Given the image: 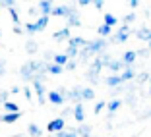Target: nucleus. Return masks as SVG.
Instances as JSON below:
<instances>
[{
	"label": "nucleus",
	"mask_w": 151,
	"mask_h": 137,
	"mask_svg": "<svg viewBox=\"0 0 151 137\" xmlns=\"http://www.w3.org/2000/svg\"><path fill=\"white\" fill-rule=\"evenodd\" d=\"M103 70V64L99 58H93V62H91V66L87 68V73H85V77L89 79V83H99V73H101Z\"/></svg>",
	"instance_id": "1"
},
{
	"label": "nucleus",
	"mask_w": 151,
	"mask_h": 137,
	"mask_svg": "<svg viewBox=\"0 0 151 137\" xmlns=\"http://www.w3.org/2000/svg\"><path fill=\"white\" fill-rule=\"evenodd\" d=\"M130 33H132V29H130L128 25H120V29L114 33V35H111V41L109 43H114V44H120V43H126L130 37Z\"/></svg>",
	"instance_id": "2"
},
{
	"label": "nucleus",
	"mask_w": 151,
	"mask_h": 137,
	"mask_svg": "<svg viewBox=\"0 0 151 137\" xmlns=\"http://www.w3.org/2000/svg\"><path fill=\"white\" fill-rule=\"evenodd\" d=\"M62 129H66V120L60 118V116L50 120L49 124H47V131L49 133H58V131H62Z\"/></svg>",
	"instance_id": "3"
},
{
	"label": "nucleus",
	"mask_w": 151,
	"mask_h": 137,
	"mask_svg": "<svg viewBox=\"0 0 151 137\" xmlns=\"http://www.w3.org/2000/svg\"><path fill=\"white\" fill-rule=\"evenodd\" d=\"M74 6H64V4H60V6H52V12H50V16H54V18H68L72 12H74Z\"/></svg>",
	"instance_id": "4"
},
{
	"label": "nucleus",
	"mask_w": 151,
	"mask_h": 137,
	"mask_svg": "<svg viewBox=\"0 0 151 137\" xmlns=\"http://www.w3.org/2000/svg\"><path fill=\"white\" fill-rule=\"evenodd\" d=\"M72 114H74V120L78 124H83L85 120V108H83V102H78V104L72 106Z\"/></svg>",
	"instance_id": "5"
},
{
	"label": "nucleus",
	"mask_w": 151,
	"mask_h": 137,
	"mask_svg": "<svg viewBox=\"0 0 151 137\" xmlns=\"http://www.w3.org/2000/svg\"><path fill=\"white\" fill-rule=\"evenodd\" d=\"M107 70H109V71H112V75H120L122 71L126 70V66H124V62H122L120 58H112V62L109 64Z\"/></svg>",
	"instance_id": "6"
},
{
	"label": "nucleus",
	"mask_w": 151,
	"mask_h": 137,
	"mask_svg": "<svg viewBox=\"0 0 151 137\" xmlns=\"http://www.w3.org/2000/svg\"><path fill=\"white\" fill-rule=\"evenodd\" d=\"M33 91H35L37 98H39V104H45V101H47V89H45V85L41 81H33Z\"/></svg>",
	"instance_id": "7"
},
{
	"label": "nucleus",
	"mask_w": 151,
	"mask_h": 137,
	"mask_svg": "<svg viewBox=\"0 0 151 137\" xmlns=\"http://www.w3.org/2000/svg\"><path fill=\"white\" fill-rule=\"evenodd\" d=\"M37 10H39V16H49V18H50L52 2H50V0H41L39 4H37Z\"/></svg>",
	"instance_id": "8"
},
{
	"label": "nucleus",
	"mask_w": 151,
	"mask_h": 137,
	"mask_svg": "<svg viewBox=\"0 0 151 137\" xmlns=\"http://www.w3.org/2000/svg\"><path fill=\"white\" fill-rule=\"evenodd\" d=\"M47 98H49V102H52L54 106H62L64 102H66V98L58 93V91H49V93H47Z\"/></svg>",
	"instance_id": "9"
},
{
	"label": "nucleus",
	"mask_w": 151,
	"mask_h": 137,
	"mask_svg": "<svg viewBox=\"0 0 151 137\" xmlns=\"http://www.w3.org/2000/svg\"><path fill=\"white\" fill-rule=\"evenodd\" d=\"M136 58H138V54H136V50H126L124 54H122V62H124L126 68H132L134 64H136Z\"/></svg>",
	"instance_id": "10"
},
{
	"label": "nucleus",
	"mask_w": 151,
	"mask_h": 137,
	"mask_svg": "<svg viewBox=\"0 0 151 137\" xmlns=\"http://www.w3.org/2000/svg\"><path fill=\"white\" fill-rule=\"evenodd\" d=\"M66 101H72V102H81V87L80 85H76L74 89H70L68 91V97H66Z\"/></svg>",
	"instance_id": "11"
},
{
	"label": "nucleus",
	"mask_w": 151,
	"mask_h": 137,
	"mask_svg": "<svg viewBox=\"0 0 151 137\" xmlns=\"http://www.w3.org/2000/svg\"><path fill=\"white\" fill-rule=\"evenodd\" d=\"M136 37H138L139 41H147V43H149V41H151V29H149V25H142L138 31H136Z\"/></svg>",
	"instance_id": "12"
},
{
	"label": "nucleus",
	"mask_w": 151,
	"mask_h": 137,
	"mask_svg": "<svg viewBox=\"0 0 151 137\" xmlns=\"http://www.w3.org/2000/svg\"><path fill=\"white\" fill-rule=\"evenodd\" d=\"M52 39H54V41H58V43H60V41H68V39H70V27H66V25H64L62 29L54 31Z\"/></svg>",
	"instance_id": "13"
},
{
	"label": "nucleus",
	"mask_w": 151,
	"mask_h": 137,
	"mask_svg": "<svg viewBox=\"0 0 151 137\" xmlns=\"http://www.w3.org/2000/svg\"><path fill=\"white\" fill-rule=\"evenodd\" d=\"M87 44V41L83 39V37H70L68 39V46H74V49H78V50H81Z\"/></svg>",
	"instance_id": "14"
},
{
	"label": "nucleus",
	"mask_w": 151,
	"mask_h": 137,
	"mask_svg": "<svg viewBox=\"0 0 151 137\" xmlns=\"http://www.w3.org/2000/svg\"><path fill=\"white\" fill-rule=\"evenodd\" d=\"M76 133L80 137H91V133H93V128L89 124H80L78 128H76Z\"/></svg>",
	"instance_id": "15"
},
{
	"label": "nucleus",
	"mask_w": 151,
	"mask_h": 137,
	"mask_svg": "<svg viewBox=\"0 0 151 137\" xmlns=\"http://www.w3.org/2000/svg\"><path fill=\"white\" fill-rule=\"evenodd\" d=\"M66 27H81V21H80V12L74 10V12L68 16V25Z\"/></svg>",
	"instance_id": "16"
},
{
	"label": "nucleus",
	"mask_w": 151,
	"mask_h": 137,
	"mask_svg": "<svg viewBox=\"0 0 151 137\" xmlns=\"http://www.w3.org/2000/svg\"><path fill=\"white\" fill-rule=\"evenodd\" d=\"M122 98H112V101H109L107 102V110H109V114H114V112H118L120 110V106H122Z\"/></svg>",
	"instance_id": "17"
},
{
	"label": "nucleus",
	"mask_w": 151,
	"mask_h": 137,
	"mask_svg": "<svg viewBox=\"0 0 151 137\" xmlns=\"http://www.w3.org/2000/svg\"><path fill=\"white\" fill-rule=\"evenodd\" d=\"M49 16H41L39 19H37V21H33V25H35V31L39 33V31H45V29H47V25H49Z\"/></svg>",
	"instance_id": "18"
},
{
	"label": "nucleus",
	"mask_w": 151,
	"mask_h": 137,
	"mask_svg": "<svg viewBox=\"0 0 151 137\" xmlns=\"http://www.w3.org/2000/svg\"><path fill=\"white\" fill-rule=\"evenodd\" d=\"M19 118H22V112H14V114L0 116V122H2V124H14V122H18Z\"/></svg>",
	"instance_id": "19"
},
{
	"label": "nucleus",
	"mask_w": 151,
	"mask_h": 137,
	"mask_svg": "<svg viewBox=\"0 0 151 137\" xmlns=\"http://www.w3.org/2000/svg\"><path fill=\"white\" fill-rule=\"evenodd\" d=\"M93 98H95V89L93 87H81V102L93 101Z\"/></svg>",
	"instance_id": "20"
},
{
	"label": "nucleus",
	"mask_w": 151,
	"mask_h": 137,
	"mask_svg": "<svg viewBox=\"0 0 151 137\" xmlns=\"http://www.w3.org/2000/svg\"><path fill=\"white\" fill-rule=\"evenodd\" d=\"M105 85H109V87H118V85H122V79H120V75H107L105 77Z\"/></svg>",
	"instance_id": "21"
},
{
	"label": "nucleus",
	"mask_w": 151,
	"mask_h": 137,
	"mask_svg": "<svg viewBox=\"0 0 151 137\" xmlns=\"http://www.w3.org/2000/svg\"><path fill=\"white\" fill-rule=\"evenodd\" d=\"M134 77H136V70H134V68H126V70L120 73V79H122V83H126V81L134 79Z\"/></svg>",
	"instance_id": "22"
},
{
	"label": "nucleus",
	"mask_w": 151,
	"mask_h": 137,
	"mask_svg": "<svg viewBox=\"0 0 151 137\" xmlns=\"http://www.w3.org/2000/svg\"><path fill=\"white\" fill-rule=\"evenodd\" d=\"M27 133H29V137H41L43 135V129H41L37 124H29L27 126Z\"/></svg>",
	"instance_id": "23"
},
{
	"label": "nucleus",
	"mask_w": 151,
	"mask_h": 137,
	"mask_svg": "<svg viewBox=\"0 0 151 137\" xmlns=\"http://www.w3.org/2000/svg\"><path fill=\"white\" fill-rule=\"evenodd\" d=\"M97 33H99V37L101 39H107V37H111V33H112V27H109V25H99V29H97Z\"/></svg>",
	"instance_id": "24"
},
{
	"label": "nucleus",
	"mask_w": 151,
	"mask_h": 137,
	"mask_svg": "<svg viewBox=\"0 0 151 137\" xmlns=\"http://www.w3.org/2000/svg\"><path fill=\"white\" fill-rule=\"evenodd\" d=\"M66 62H68V58H66V54H64V52H62V54L56 52V54L52 56V64H56V66H62V68H64V66H66Z\"/></svg>",
	"instance_id": "25"
},
{
	"label": "nucleus",
	"mask_w": 151,
	"mask_h": 137,
	"mask_svg": "<svg viewBox=\"0 0 151 137\" xmlns=\"http://www.w3.org/2000/svg\"><path fill=\"white\" fill-rule=\"evenodd\" d=\"M103 23H105V25H109V27H112V25H118V18H116V16H114V14H105V21H103Z\"/></svg>",
	"instance_id": "26"
},
{
	"label": "nucleus",
	"mask_w": 151,
	"mask_h": 137,
	"mask_svg": "<svg viewBox=\"0 0 151 137\" xmlns=\"http://www.w3.org/2000/svg\"><path fill=\"white\" fill-rule=\"evenodd\" d=\"M47 71L52 73V75H60L64 71V68L62 66H56V64H47Z\"/></svg>",
	"instance_id": "27"
},
{
	"label": "nucleus",
	"mask_w": 151,
	"mask_h": 137,
	"mask_svg": "<svg viewBox=\"0 0 151 137\" xmlns=\"http://www.w3.org/2000/svg\"><path fill=\"white\" fill-rule=\"evenodd\" d=\"M25 50L33 56V54H37V50H39V44H37L35 41H27L25 43Z\"/></svg>",
	"instance_id": "28"
},
{
	"label": "nucleus",
	"mask_w": 151,
	"mask_h": 137,
	"mask_svg": "<svg viewBox=\"0 0 151 137\" xmlns=\"http://www.w3.org/2000/svg\"><path fill=\"white\" fill-rule=\"evenodd\" d=\"M4 110H6V114H14V112H19V106L16 104V102H4Z\"/></svg>",
	"instance_id": "29"
},
{
	"label": "nucleus",
	"mask_w": 151,
	"mask_h": 137,
	"mask_svg": "<svg viewBox=\"0 0 151 137\" xmlns=\"http://www.w3.org/2000/svg\"><path fill=\"white\" fill-rule=\"evenodd\" d=\"M99 60H101V64H103V68H109V64L112 62V56L109 52H103V54H99Z\"/></svg>",
	"instance_id": "30"
},
{
	"label": "nucleus",
	"mask_w": 151,
	"mask_h": 137,
	"mask_svg": "<svg viewBox=\"0 0 151 137\" xmlns=\"http://www.w3.org/2000/svg\"><path fill=\"white\" fill-rule=\"evenodd\" d=\"M64 54H66V58H68V60H76V58L80 56V50H78V49H74V46H68Z\"/></svg>",
	"instance_id": "31"
},
{
	"label": "nucleus",
	"mask_w": 151,
	"mask_h": 137,
	"mask_svg": "<svg viewBox=\"0 0 151 137\" xmlns=\"http://www.w3.org/2000/svg\"><path fill=\"white\" fill-rule=\"evenodd\" d=\"M122 21H124L122 25H128V27H130V23H134V21H136V12H130V14H126Z\"/></svg>",
	"instance_id": "32"
},
{
	"label": "nucleus",
	"mask_w": 151,
	"mask_h": 137,
	"mask_svg": "<svg viewBox=\"0 0 151 137\" xmlns=\"http://www.w3.org/2000/svg\"><path fill=\"white\" fill-rule=\"evenodd\" d=\"M23 31H25L27 33V35H35V25H33V21H27L25 23V25H23Z\"/></svg>",
	"instance_id": "33"
},
{
	"label": "nucleus",
	"mask_w": 151,
	"mask_h": 137,
	"mask_svg": "<svg viewBox=\"0 0 151 137\" xmlns=\"http://www.w3.org/2000/svg\"><path fill=\"white\" fill-rule=\"evenodd\" d=\"M8 14H10V18H12V21L18 25V23H19V14H18V10H16V8H10Z\"/></svg>",
	"instance_id": "34"
},
{
	"label": "nucleus",
	"mask_w": 151,
	"mask_h": 137,
	"mask_svg": "<svg viewBox=\"0 0 151 137\" xmlns=\"http://www.w3.org/2000/svg\"><path fill=\"white\" fill-rule=\"evenodd\" d=\"M103 108H107V102H105V101H99L97 104H95L93 112H95V114H101V112H103Z\"/></svg>",
	"instance_id": "35"
},
{
	"label": "nucleus",
	"mask_w": 151,
	"mask_h": 137,
	"mask_svg": "<svg viewBox=\"0 0 151 137\" xmlns=\"http://www.w3.org/2000/svg\"><path fill=\"white\" fill-rule=\"evenodd\" d=\"M0 6H4V8H16V0H2L0 2Z\"/></svg>",
	"instance_id": "36"
},
{
	"label": "nucleus",
	"mask_w": 151,
	"mask_h": 137,
	"mask_svg": "<svg viewBox=\"0 0 151 137\" xmlns=\"http://www.w3.org/2000/svg\"><path fill=\"white\" fill-rule=\"evenodd\" d=\"M76 68H78V62H76V60H68V62H66V66H64V70L72 71V70H76Z\"/></svg>",
	"instance_id": "37"
},
{
	"label": "nucleus",
	"mask_w": 151,
	"mask_h": 137,
	"mask_svg": "<svg viewBox=\"0 0 151 137\" xmlns=\"http://www.w3.org/2000/svg\"><path fill=\"white\" fill-rule=\"evenodd\" d=\"M23 95H25V98H27V102L33 98V89L31 87H23Z\"/></svg>",
	"instance_id": "38"
},
{
	"label": "nucleus",
	"mask_w": 151,
	"mask_h": 137,
	"mask_svg": "<svg viewBox=\"0 0 151 137\" xmlns=\"http://www.w3.org/2000/svg\"><path fill=\"white\" fill-rule=\"evenodd\" d=\"M136 54H138V56H142V58H147V56H149V49H139L138 50V52H136Z\"/></svg>",
	"instance_id": "39"
},
{
	"label": "nucleus",
	"mask_w": 151,
	"mask_h": 137,
	"mask_svg": "<svg viewBox=\"0 0 151 137\" xmlns=\"http://www.w3.org/2000/svg\"><path fill=\"white\" fill-rule=\"evenodd\" d=\"M147 79H149V73H145V71L138 75V83H143V81H147Z\"/></svg>",
	"instance_id": "40"
},
{
	"label": "nucleus",
	"mask_w": 151,
	"mask_h": 137,
	"mask_svg": "<svg viewBox=\"0 0 151 137\" xmlns=\"http://www.w3.org/2000/svg\"><path fill=\"white\" fill-rule=\"evenodd\" d=\"M0 102H8V91H0Z\"/></svg>",
	"instance_id": "41"
},
{
	"label": "nucleus",
	"mask_w": 151,
	"mask_h": 137,
	"mask_svg": "<svg viewBox=\"0 0 151 137\" xmlns=\"http://www.w3.org/2000/svg\"><path fill=\"white\" fill-rule=\"evenodd\" d=\"M68 135H70V129H62V131L54 133V137H68Z\"/></svg>",
	"instance_id": "42"
},
{
	"label": "nucleus",
	"mask_w": 151,
	"mask_h": 137,
	"mask_svg": "<svg viewBox=\"0 0 151 137\" xmlns=\"http://www.w3.org/2000/svg\"><path fill=\"white\" fill-rule=\"evenodd\" d=\"M128 6H130V8L134 10V12H136V8L139 6V0H130V4H128Z\"/></svg>",
	"instance_id": "43"
},
{
	"label": "nucleus",
	"mask_w": 151,
	"mask_h": 137,
	"mask_svg": "<svg viewBox=\"0 0 151 137\" xmlns=\"http://www.w3.org/2000/svg\"><path fill=\"white\" fill-rule=\"evenodd\" d=\"M27 14H29V16H39V10H37V6H35V8L27 10ZM39 18H41V16H39Z\"/></svg>",
	"instance_id": "44"
},
{
	"label": "nucleus",
	"mask_w": 151,
	"mask_h": 137,
	"mask_svg": "<svg viewBox=\"0 0 151 137\" xmlns=\"http://www.w3.org/2000/svg\"><path fill=\"white\" fill-rule=\"evenodd\" d=\"M54 54L50 52V50H45V56H43V62H47V60H49V58H52Z\"/></svg>",
	"instance_id": "45"
},
{
	"label": "nucleus",
	"mask_w": 151,
	"mask_h": 137,
	"mask_svg": "<svg viewBox=\"0 0 151 137\" xmlns=\"http://www.w3.org/2000/svg\"><path fill=\"white\" fill-rule=\"evenodd\" d=\"M91 4H93V6H95V8H97V10H101L103 6H105V4H103V2H101V0H93Z\"/></svg>",
	"instance_id": "46"
},
{
	"label": "nucleus",
	"mask_w": 151,
	"mask_h": 137,
	"mask_svg": "<svg viewBox=\"0 0 151 137\" xmlns=\"http://www.w3.org/2000/svg\"><path fill=\"white\" fill-rule=\"evenodd\" d=\"M89 4H91L89 0H80V2H78V6H81V8H87Z\"/></svg>",
	"instance_id": "47"
},
{
	"label": "nucleus",
	"mask_w": 151,
	"mask_h": 137,
	"mask_svg": "<svg viewBox=\"0 0 151 137\" xmlns=\"http://www.w3.org/2000/svg\"><path fill=\"white\" fill-rule=\"evenodd\" d=\"M14 33H16V35H22V33H23V27L16 25V27H14Z\"/></svg>",
	"instance_id": "48"
},
{
	"label": "nucleus",
	"mask_w": 151,
	"mask_h": 137,
	"mask_svg": "<svg viewBox=\"0 0 151 137\" xmlns=\"http://www.w3.org/2000/svg\"><path fill=\"white\" fill-rule=\"evenodd\" d=\"M6 70H4V60H0V75H4Z\"/></svg>",
	"instance_id": "49"
},
{
	"label": "nucleus",
	"mask_w": 151,
	"mask_h": 137,
	"mask_svg": "<svg viewBox=\"0 0 151 137\" xmlns=\"http://www.w3.org/2000/svg\"><path fill=\"white\" fill-rule=\"evenodd\" d=\"M68 137H80V135H78V133H76V129L72 128V129H70V135H68Z\"/></svg>",
	"instance_id": "50"
},
{
	"label": "nucleus",
	"mask_w": 151,
	"mask_h": 137,
	"mask_svg": "<svg viewBox=\"0 0 151 137\" xmlns=\"http://www.w3.org/2000/svg\"><path fill=\"white\" fill-rule=\"evenodd\" d=\"M12 95H16V93H19V87H12V91H10Z\"/></svg>",
	"instance_id": "51"
},
{
	"label": "nucleus",
	"mask_w": 151,
	"mask_h": 137,
	"mask_svg": "<svg viewBox=\"0 0 151 137\" xmlns=\"http://www.w3.org/2000/svg\"><path fill=\"white\" fill-rule=\"evenodd\" d=\"M147 49H149V52H151V41H149V43H147Z\"/></svg>",
	"instance_id": "52"
},
{
	"label": "nucleus",
	"mask_w": 151,
	"mask_h": 137,
	"mask_svg": "<svg viewBox=\"0 0 151 137\" xmlns=\"http://www.w3.org/2000/svg\"><path fill=\"white\" fill-rule=\"evenodd\" d=\"M18 137H29V135H18Z\"/></svg>",
	"instance_id": "53"
},
{
	"label": "nucleus",
	"mask_w": 151,
	"mask_h": 137,
	"mask_svg": "<svg viewBox=\"0 0 151 137\" xmlns=\"http://www.w3.org/2000/svg\"><path fill=\"white\" fill-rule=\"evenodd\" d=\"M149 83H151V73H149Z\"/></svg>",
	"instance_id": "54"
},
{
	"label": "nucleus",
	"mask_w": 151,
	"mask_h": 137,
	"mask_svg": "<svg viewBox=\"0 0 151 137\" xmlns=\"http://www.w3.org/2000/svg\"><path fill=\"white\" fill-rule=\"evenodd\" d=\"M149 95H151V87H149Z\"/></svg>",
	"instance_id": "55"
},
{
	"label": "nucleus",
	"mask_w": 151,
	"mask_h": 137,
	"mask_svg": "<svg viewBox=\"0 0 151 137\" xmlns=\"http://www.w3.org/2000/svg\"><path fill=\"white\" fill-rule=\"evenodd\" d=\"M0 37H2V31H0Z\"/></svg>",
	"instance_id": "56"
},
{
	"label": "nucleus",
	"mask_w": 151,
	"mask_h": 137,
	"mask_svg": "<svg viewBox=\"0 0 151 137\" xmlns=\"http://www.w3.org/2000/svg\"><path fill=\"white\" fill-rule=\"evenodd\" d=\"M91 137H97V135H91Z\"/></svg>",
	"instance_id": "57"
},
{
	"label": "nucleus",
	"mask_w": 151,
	"mask_h": 137,
	"mask_svg": "<svg viewBox=\"0 0 151 137\" xmlns=\"http://www.w3.org/2000/svg\"><path fill=\"white\" fill-rule=\"evenodd\" d=\"M149 29H151V25H149Z\"/></svg>",
	"instance_id": "58"
}]
</instances>
